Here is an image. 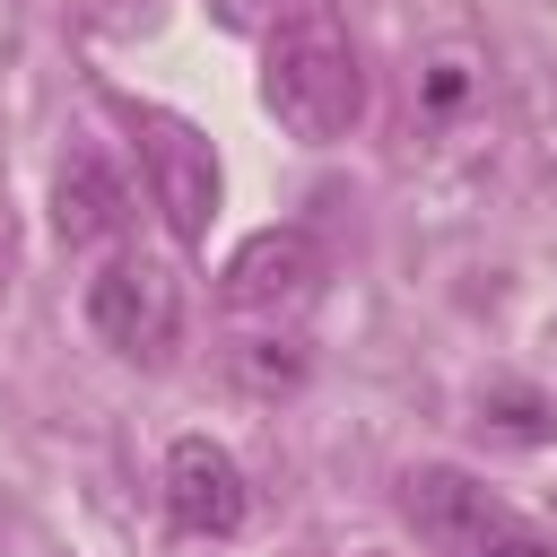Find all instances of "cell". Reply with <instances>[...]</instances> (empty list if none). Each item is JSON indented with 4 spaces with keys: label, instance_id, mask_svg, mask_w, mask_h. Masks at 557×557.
Listing matches in <instances>:
<instances>
[{
    "label": "cell",
    "instance_id": "9",
    "mask_svg": "<svg viewBox=\"0 0 557 557\" xmlns=\"http://www.w3.org/2000/svg\"><path fill=\"white\" fill-rule=\"evenodd\" d=\"M209 17H218L226 35H261V26L278 17V0H209Z\"/></svg>",
    "mask_w": 557,
    "mask_h": 557
},
{
    "label": "cell",
    "instance_id": "8",
    "mask_svg": "<svg viewBox=\"0 0 557 557\" xmlns=\"http://www.w3.org/2000/svg\"><path fill=\"white\" fill-rule=\"evenodd\" d=\"M487 409H496V426H505V435H522V444H531V435H548V409H540L531 392H496Z\"/></svg>",
    "mask_w": 557,
    "mask_h": 557
},
{
    "label": "cell",
    "instance_id": "4",
    "mask_svg": "<svg viewBox=\"0 0 557 557\" xmlns=\"http://www.w3.org/2000/svg\"><path fill=\"white\" fill-rule=\"evenodd\" d=\"M400 505H409V522H418L426 540H444V548H461V557H557L522 513H505V505H496L479 479H461V470H409Z\"/></svg>",
    "mask_w": 557,
    "mask_h": 557
},
{
    "label": "cell",
    "instance_id": "7",
    "mask_svg": "<svg viewBox=\"0 0 557 557\" xmlns=\"http://www.w3.org/2000/svg\"><path fill=\"white\" fill-rule=\"evenodd\" d=\"M52 226H61L70 244H104V235H122V183H113L96 157H70L61 183H52Z\"/></svg>",
    "mask_w": 557,
    "mask_h": 557
},
{
    "label": "cell",
    "instance_id": "3",
    "mask_svg": "<svg viewBox=\"0 0 557 557\" xmlns=\"http://www.w3.org/2000/svg\"><path fill=\"white\" fill-rule=\"evenodd\" d=\"M322 278H331V261H322V244L305 226H261V235H244L226 252L218 305L244 313V322H287V313H305L322 296Z\"/></svg>",
    "mask_w": 557,
    "mask_h": 557
},
{
    "label": "cell",
    "instance_id": "1",
    "mask_svg": "<svg viewBox=\"0 0 557 557\" xmlns=\"http://www.w3.org/2000/svg\"><path fill=\"white\" fill-rule=\"evenodd\" d=\"M261 104L287 139L305 148H331L366 122V61H357V35L339 9L305 0L278 35H270V61H261Z\"/></svg>",
    "mask_w": 557,
    "mask_h": 557
},
{
    "label": "cell",
    "instance_id": "5",
    "mask_svg": "<svg viewBox=\"0 0 557 557\" xmlns=\"http://www.w3.org/2000/svg\"><path fill=\"white\" fill-rule=\"evenodd\" d=\"M131 139H139V165H148V191L174 226V244H209V218H218V157L209 139L165 113V104H131Z\"/></svg>",
    "mask_w": 557,
    "mask_h": 557
},
{
    "label": "cell",
    "instance_id": "2",
    "mask_svg": "<svg viewBox=\"0 0 557 557\" xmlns=\"http://www.w3.org/2000/svg\"><path fill=\"white\" fill-rule=\"evenodd\" d=\"M87 322H96L104 348L157 366V357L183 339V278H174L165 261H148V252H122V261H104V270L87 278Z\"/></svg>",
    "mask_w": 557,
    "mask_h": 557
},
{
    "label": "cell",
    "instance_id": "6",
    "mask_svg": "<svg viewBox=\"0 0 557 557\" xmlns=\"http://www.w3.org/2000/svg\"><path fill=\"white\" fill-rule=\"evenodd\" d=\"M165 513L191 540H226L244 522V470H235V453L209 444V435H174V453H165Z\"/></svg>",
    "mask_w": 557,
    "mask_h": 557
}]
</instances>
